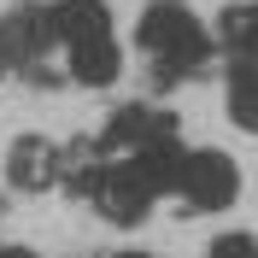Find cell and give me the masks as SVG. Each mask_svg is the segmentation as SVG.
<instances>
[{
  "label": "cell",
  "mask_w": 258,
  "mask_h": 258,
  "mask_svg": "<svg viewBox=\"0 0 258 258\" xmlns=\"http://www.w3.org/2000/svg\"><path fill=\"white\" fill-rule=\"evenodd\" d=\"M135 47L153 59V77L170 88L176 77H194L211 59V30L182 6V0H153L135 24Z\"/></svg>",
  "instance_id": "cell-1"
},
{
  "label": "cell",
  "mask_w": 258,
  "mask_h": 258,
  "mask_svg": "<svg viewBox=\"0 0 258 258\" xmlns=\"http://www.w3.org/2000/svg\"><path fill=\"white\" fill-rule=\"evenodd\" d=\"M153 200H164V188H159V176L147 170L141 153H117V164H106V182H100V194H94L100 217L117 223V229H135L147 211H153Z\"/></svg>",
  "instance_id": "cell-2"
},
{
  "label": "cell",
  "mask_w": 258,
  "mask_h": 258,
  "mask_svg": "<svg viewBox=\"0 0 258 258\" xmlns=\"http://www.w3.org/2000/svg\"><path fill=\"white\" fill-rule=\"evenodd\" d=\"M176 194H182L188 211H229L235 194H241V170H235L229 153L200 147V153H188V164H182V188Z\"/></svg>",
  "instance_id": "cell-3"
},
{
  "label": "cell",
  "mask_w": 258,
  "mask_h": 258,
  "mask_svg": "<svg viewBox=\"0 0 258 258\" xmlns=\"http://www.w3.org/2000/svg\"><path fill=\"white\" fill-rule=\"evenodd\" d=\"M159 141H176V117L159 112V106H141V100L117 106L106 117V135H100L106 153H147V147H159Z\"/></svg>",
  "instance_id": "cell-4"
},
{
  "label": "cell",
  "mask_w": 258,
  "mask_h": 258,
  "mask_svg": "<svg viewBox=\"0 0 258 258\" xmlns=\"http://www.w3.org/2000/svg\"><path fill=\"white\" fill-rule=\"evenodd\" d=\"M53 41H59V35H53L47 6H12V12L0 18V53H6V64H12V71L41 64Z\"/></svg>",
  "instance_id": "cell-5"
},
{
  "label": "cell",
  "mask_w": 258,
  "mask_h": 258,
  "mask_svg": "<svg viewBox=\"0 0 258 258\" xmlns=\"http://www.w3.org/2000/svg\"><path fill=\"white\" fill-rule=\"evenodd\" d=\"M6 182L18 194H41V188H59V147L41 141V135H18L6 147Z\"/></svg>",
  "instance_id": "cell-6"
},
{
  "label": "cell",
  "mask_w": 258,
  "mask_h": 258,
  "mask_svg": "<svg viewBox=\"0 0 258 258\" xmlns=\"http://www.w3.org/2000/svg\"><path fill=\"white\" fill-rule=\"evenodd\" d=\"M106 147L88 141V135H77V141L59 147V194H71V200H94L100 182H106Z\"/></svg>",
  "instance_id": "cell-7"
},
{
  "label": "cell",
  "mask_w": 258,
  "mask_h": 258,
  "mask_svg": "<svg viewBox=\"0 0 258 258\" xmlns=\"http://www.w3.org/2000/svg\"><path fill=\"white\" fill-rule=\"evenodd\" d=\"M71 53V82H82V88H112L117 77H123V47H117V35H94V41H77Z\"/></svg>",
  "instance_id": "cell-8"
},
{
  "label": "cell",
  "mask_w": 258,
  "mask_h": 258,
  "mask_svg": "<svg viewBox=\"0 0 258 258\" xmlns=\"http://www.w3.org/2000/svg\"><path fill=\"white\" fill-rule=\"evenodd\" d=\"M47 18H53V35H59L64 47L94 41V35H112V6L106 0H53Z\"/></svg>",
  "instance_id": "cell-9"
},
{
  "label": "cell",
  "mask_w": 258,
  "mask_h": 258,
  "mask_svg": "<svg viewBox=\"0 0 258 258\" xmlns=\"http://www.w3.org/2000/svg\"><path fill=\"white\" fill-rule=\"evenodd\" d=\"M229 117H235V129L258 135V59L229 64Z\"/></svg>",
  "instance_id": "cell-10"
},
{
  "label": "cell",
  "mask_w": 258,
  "mask_h": 258,
  "mask_svg": "<svg viewBox=\"0 0 258 258\" xmlns=\"http://www.w3.org/2000/svg\"><path fill=\"white\" fill-rule=\"evenodd\" d=\"M217 41H223L235 59H258V0H246V6H223V18H217Z\"/></svg>",
  "instance_id": "cell-11"
},
{
  "label": "cell",
  "mask_w": 258,
  "mask_h": 258,
  "mask_svg": "<svg viewBox=\"0 0 258 258\" xmlns=\"http://www.w3.org/2000/svg\"><path fill=\"white\" fill-rule=\"evenodd\" d=\"M206 258H258V241H252V235H241V229H235V235H217Z\"/></svg>",
  "instance_id": "cell-12"
},
{
  "label": "cell",
  "mask_w": 258,
  "mask_h": 258,
  "mask_svg": "<svg viewBox=\"0 0 258 258\" xmlns=\"http://www.w3.org/2000/svg\"><path fill=\"white\" fill-rule=\"evenodd\" d=\"M0 258H35L30 246H0Z\"/></svg>",
  "instance_id": "cell-13"
},
{
  "label": "cell",
  "mask_w": 258,
  "mask_h": 258,
  "mask_svg": "<svg viewBox=\"0 0 258 258\" xmlns=\"http://www.w3.org/2000/svg\"><path fill=\"white\" fill-rule=\"evenodd\" d=\"M112 258H153V252H112Z\"/></svg>",
  "instance_id": "cell-14"
},
{
  "label": "cell",
  "mask_w": 258,
  "mask_h": 258,
  "mask_svg": "<svg viewBox=\"0 0 258 258\" xmlns=\"http://www.w3.org/2000/svg\"><path fill=\"white\" fill-rule=\"evenodd\" d=\"M6 71H12V64H6V53H0V77H6Z\"/></svg>",
  "instance_id": "cell-15"
}]
</instances>
